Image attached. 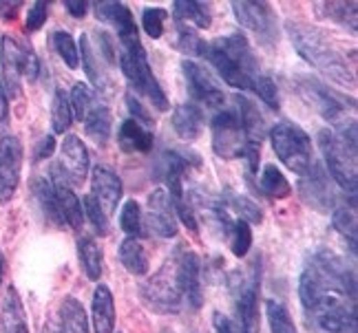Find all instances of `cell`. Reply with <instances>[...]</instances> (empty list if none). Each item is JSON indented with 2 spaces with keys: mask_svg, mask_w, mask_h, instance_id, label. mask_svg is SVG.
<instances>
[{
  "mask_svg": "<svg viewBox=\"0 0 358 333\" xmlns=\"http://www.w3.org/2000/svg\"><path fill=\"white\" fill-rule=\"evenodd\" d=\"M201 58L213 64V68L226 84L241 91H252L255 82L264 75L259 60L255 58L245 36L241 34H230L226 38L206 43Z\"/></svg>",
  "mask_w": 358,
  "mask_h": 333,
  "instance_id": "6da1fadb",
  "label": "cell"
},
{
  "mask_svg": "<svg viewBox=\"0 0 358 333\" xmlns=\"http://www.w3.org/2000/svg\"><path fill=\"white\" fill-rule=\"evenodd\" d=\"M285 31L290 36L294 49L299 55L308 64H312L316 71L323 73L327 80L336 82L343 87H352L354 84V73L350 71V66L343 58V53L332 45L321 29L310 24H301V22H287Z\"/></svg>",
  "mask_w": 358,
  "mask_h": 333,
  "instance_id": "7a4b0ae2",
  "label": "cell"
},
{
  "mask_svg": "<svg viewBox=\"0 0 358 333\" xmlns=\"http://www.w3.org/2000/svg\"><path fill=\"white\" fill-rule=\"evenodd\" d=\"M120 66L127 75L129 84L135 89L137 95H144L157 110H169V100L164 95L159 82L155 80L153 68L148 64L146 51L140 43V36L120 40Z\"/></svg>",
  "mask_w": 358,
  "mask_h": 333,
  "instance_id": "3957f363",
  "label": "cell"
},
{
  "mask_svg": "<svg viewBox=\"0 0 358 333\" xmlns=\"http://www.w3.org/2000/svg\"><path fill=\"white\" fill-rule=\"evenodd\" d=\"M0 60H3V80H0V84H3L7 97H18L22 93V77L36 82L40 75V60L34 49L24 43H18L11 36H3Z\"/></svg>",
  "mask_w": 358,
  "mask_h": 333,
  "instance_id": "277c9868",
  "label": "cell"
},
{
  "mask_svg": "<svg viewBox=\"0 0 358 333\" xmlns=\"http://www.w3.org/2000/svg\"><path fill=\"white\" fill-rule=\"evenodd\" d=\"M270 142L283 165L296 175H306L312 165V140L292 121H279L270 128Z\"/></svg>",
  "mask_w": 358,
  "mask_h": 333,
  "instance_id": "5b68a950",
  "label": "cell"
},
{
  "mask_svg": "<svg viewBox=\"0 0 358 333\" xmlns=\"http://www.w3.org/2000/svg\"><path fill=\"white\" fill-rule=\"evenodd\" d=\"M232 296H235V333H259V287L261 269L259 260L252 262L250 276L235 272L230 276Z\"/></svg>",
  "mask_w": 358,
  "mask_h": 333,
  "instance_id": "8992f818",
  "label": "cell"
},
{
  "mask_svg": "<svg viewBox=\"0 0 358 333\" xmlns=\"http://www.w3.org/2000/svg\"><path fill=\"white\" fill-rule=\"evenodd\" d=\"M319 146L329 177L352 197H356V146L348 144L334 131H321Z\"/></svg>",
  "mask_w": 358,
  "mask_h": 333,
  "instance_id": "52a82bcc",
  "label": "cell"
},
{
  "mask_svg": "<svg viewBox=\"0 0 358 333\" xmlns=\"http://www.w3.org/2000/svg\"><path fill=\"white\" fill-rule=\"evenodd\" d=\"M321 333H356V298L329 294L306 311Z\"/></svg>",
  "mask_w": 358,
  "mask_h": 333,
  "instance_id": "ba28073f",
  "label": "cell"
},
{
  "mask_svg": "<svg viewBox=\"0 0 358 333\" xmlns=\"http://www.w3.org/2000/svg\"><path fill=\"white\" fill-rule=\"evenodd\" d=\"M142 300L157 313H177L182 304V291L177 283V260L164 265L153 279L142 285Z\"/></svg>",
  "mask_w": 358,
  "mask_h": 333,
  "instance_id": "9c48e42d",
  "label": "cell"
},
{
  "mask_svg": "<svg viewBox=\"0 0 358 333\" xmlns=\"http://www.w3.org/2000/svg\"><path fill=\"white\" fill-rule=\"evenodd\" d=\"M248 140L237 110H219L213 119V150L222 159H241Z\"/></svg>",
  "mask_w": 358,
  "mask_h": 333,
  "instance_id": "30bf717a",
  "label": "cell"
},
{
  "mask_svg": "<svg viewBox=\"0 0 358 333\" xmlns=\"http://www.w3.org/2000/svg\"><path fill=\"white\" fill-rule=\"evenodd\" d=\"M299 89H301V95L306 97V100L319 110L325 119L334 121V124H345V119H348V100L345 97L334 93L327 84H323V82L310 80V77H303L299 82Z\"/></svg>",
  "mask_w": 358,
  "mask_h": 333,
  "instance_id": "8fae6325",
  "label": "cell"
},
{
  "mask_svg": "<svg viewBox=\"0 0 358 333\" xmlns=\"http://www.w3.org/2000/svg\"><path fill=\"white\" fill-rule=\"evenodd\" d=\"M22 144L18 137H0V203H9L20 184Z\"/></svg>",
  "mask_w": 358,
  "mask_h": 333,
  "instance_id": "7c38bea8",
  "label": "cell"
},
{
  "mask_svg": "<svg viewBox=\"0 0 358 333\" xmlns=\"http://www.w3.org/2000/svg\"><path fill=\"white\" fill-rule=\"evenodd\" d=\"M232 11L239 24H243L245 29H250L261 43L270 45L277 38V16L268 3H250V0H235L232 3Z\"/></svg>",
  "mask_w": 358,
  "mask_h": 333,
  "instance_id": "4fadbf2b",
  "label": "cell"
},
{
  "mask_svg": "<svg viewBox=\"0 0 358 333\" xmlns=\"http://www.w3.org/2000/svg\"><path fill=\"white\" fill-rule=\"evenodd\" d=\"M142 225L144 232L155 234L159 239L177 237V216L166 190H155L148 197L146 216H142Z\"/></svg>",
  "mask_w": 358,
  "mask_h": 333,
  "instance_id": "5bb4252c",
  "label": "cell"
},
{
  "mask_svg": "<svg viewBox=\"0 0 358 333\" xmlns=\"http://www.w3.org/2000/svg\"><path fill=\"white\" fill-rule=\"evenodd\" d=\"M184 75H186V87L188 93L192 95V100L206 108H222L226 102V95L222 87L217 84L215 77L206 71V68L192 60H186L182 64Z\"/></svg>",
  "mask_w": 358,
  "mask_h": 333,
  "instance_id": "9a60e30c",
  "label": "cell"
},
{
  "mask_svg": "<svg viewBox=\"0 0 358 333\" xmlns=\"http://www.w3.org/2000/svg\"><path fill=\"white\" fill-rule=\"evenodd\" d=\"M301 197L306 199V203H310L312 207L321 212H327L329 207H334L336 203V194L332 190V184H329V177L325 175L323 165L319 163H312L310 170L303 175L301 184Z\"/></svg>",
  "mask_w": 358,
  "mask_h": 333,
  "instance_id": "2e32d148",
  "label": "cell"
},
{
  "mask_svg": "<svg viewBox=\"0 0 358 333\" xmlns=\"http://www.w3.org/2000/svg\"><path fill=\"white\" fill-rule=\"evenodd\" d=\"M51 186L53 194H56V203L64 223H69L73 230H82L85 223V210H82V201L78 199V194L69 186L64 172L60 170L58 163L51 165Z\"/></svg>",
  "mask_w": 358,
  "mask_h": 333,
  "instance_id": "e0dca14e",
  "label": "cell"
},
{
  "mask_svg": "<svg viewBox=\"0 0 358 333\" xmlns=\"http://www.w3.org/2000/svg\"><path fill=\"white\" fill-rule=\"evenodd\" d=\"M91 197L102 207V212L113 216L122 199V182L108 165H95L91 172Z\"/></svg>",
  "mask_w": 358,
  "mask_h": 333,
  "instance_id": "ac0fdd59",
  "label": "cell"
},
{
  "mask_svg": "<svg viewBox=\"0 0 358 333\" xmlns=\"http://www.w3.org/2000/svg\"><path fill=\"white\" fill-rule=\"evenodd\" d=\"M60 170L64 172L66 182L73 186H82V182L89 175V152L82 144L80 137L66 135L60 146Z\"/></svg>",
  "mask_w": 358,
  "mask_h": 333,
  "instance_id": "d6986e66",
  "label": "cell"
},
{
  "mask_svg": "<svg viewBox=\"0 0 358 333\" xmlns=\"http://www.w3.org/2000/svg\"><path fill=\"white\" fill-rule=\"evenodd\" d=\"M199 279H201V267L197 254L184 252L177 258V283H179V291H182V298H186L188 307L192 309H199L203 302Z\"/></svg>",
  "mask_w": 358,
  "mask_h": 333,
  "instance_id": "ffe728a7",
  "label": "cell"
},
{
  "mask_svg": "<svg viewBox=\"0 0 358 333\" xmlns=\"http://www.w3.org/2000/svg\"><path fill=\"white\" fill-rule=\"evenodd\" d=\"M95 16H98L100 22L113 24L117 38L127 40V38H135L137 36V24L131 9L124 3H113V0H104V3H95Z\"/></svg>",
  "mask_w": 358,
  "mask_h": 333,
  "instance_id": "44dd1931",
  "label": "cell"
},
{
  "mask_svg": "<svg viewBox=\"0 0 358 333\" xmlns=\"http://www.w3.org/2000/svg\"><path fill=\"white\" fill-rule=\"evenodd\" d=\"M91 318L95 333H113L115 329V304L113 294L106 285H98L91 300Z\"/></svg>",
  "mask_w": 358,
  "mask_h": 333,
  "instance_id": "7402d4cb",
  "label": "cell"
},
{
  "mask_svg": "<svg viewBox=\"0 0 358 333\" xmlns=\"http://www.w3.org/2000/svg\"><path fill=\"white\" fill-rule=\"evenodd\" d=\"M235 106H237L235 110H237V115L241 119V126H243L248 144L261 146V142H264V137H266L268 131H266V119H264V115L259 113L257 104L250 102L243 95H237L235 97Z\"/></svg>",
  "mask_w": 358,
  "mask_h": 333,
  "instance_id": "603a6c76",
  "label": "cell"
},
{
  "mask_svg": "<svg viewBox=\"0 0 358 333\" xmlns=\"http://www.w3.org/2000/svg\"><path fill=\"white\" fill-rule=\"evenodd\" d=\"M153 133L144 124L129 117L122 121L117 131V144L124 152H150L153 150Z\"/></svg>",
  "mask_w": 358,
  "mask_h": 333,
  "instance_id": "cb8c5ba5",
  "label": "cell"
},
{
  "mask_svg": "<svg viewBox=\"0 0 358 333\" xmlns=\"http://www.w3.org/2000/svg\"><path fill=\"white\" fill-rule=\"evenodd\" d=\"M0 333H29L27 313L16 287H9L5 294L3 311H0Z\"/></svg>",
  "mask_w": 358,
  "mask_h": 333,
  "instance_id": "d4e9b609",
  "label": "cell"
},
{
  "mask_svg": "<svg viewBox=\"0 0 358 333\" xmlns=\"http://www.w3.org/2000/svg\"><path fill=\"white\" fill-rule=\"evenodd\" d=\"M85 131L87 135L95 144L104 146L108 142V137H111V128H113V115L111 110H108L106 104L102 102H93V106L89 108V113L85 115Z\"/></svg>",
  "mask_w": 358,
  "mask_h": 333,
  "instance_id": "484cf974",
  "label": "cell"
},
{
  "mask_svg": "<svg viewBox=\"0 0 358 333\" xmlns=\"http://www.w3.org/2000/svg\"><path fill=\"white\" fill-rule=\"evenodd\" d=\"M203 113L197 104H179L173 110V128L186 142L197 140L201 133Z\"/></svg>",
  "mask_w": 358,
  "mask_h": 333,
  "instance_id": "4316f807",
  "label": "cell"
},
{
  "mask_svg": "<svg viewBox=\"0 0 358 333\" xmlns=\"http://www.w3.org/2000/svg\"><path fill=\"white\" fill-rule=\"evenodd\" d=\"M173 18L179 24H190L197 29H208L213 16L210 5L206 3H192V0H175L173 3Z\"/></svg>",
  "mask_w": 358,
  "mask_h": 333,
  "instance_id": "83f0119b",
  "label": "cell"
},
{
  "mask_svg": "<svg viewBox=\"0 0 358 333\" xmlns=\"http://www.w3.org/2000/svg\"><path fill=\"white\" fill-rule=\"evenodd\" d=\"M257 184H259V192L268 199H285V197H290V192H292L285 175L272 163L264 165V170H261V177H259Z\"/></svg>",
  "mask_w": 358,
  "mask_h": 333,
  "instance_id": "f1b7e54d",
  "label": "cell"
},
{
  "mask_svg": "<svg viewBox=\"0 0 358 333\" xmlns=\"http://www.w3.org/2000/svg\"><path fill=\"white\" fill-rule=\"evenodd\" d=\"M120 260L133 276H146L148 274V256L144 245L137 239H124L120 245Z\"/></svg>",
  "mask_w": 358,
  "mask_h": 333,
  "instance_id": "f546056e",
  "label": "cell"
},
{
  "mask_svg": "<svg viewBox=\"0 0 358 333\" xmlns=\"http://www.w3.org/2000/svg\"><path fill=\"white\" fill-rule=\"evenodd\" d=\"M60 331L62 333H89L87 313L82 309L80 300L76 298H64L62 309H60Z\"/></svg>",
  "mask_w": 358,
  "mask_h": 333,
  "instance_id": "4dcf8cb0",
  "label": "cell"
},
{
  "mask_svg": "<svg viewBox=\"0 0 358 333\" xmlns=\"http://www.w3.org/2000/svg\"><path fill=\"white\" fill-rule=\"evenodd\" d=\"M78 254H80V262L85 267V274L91 281H98L102 276V249L89 237H82L78 241Z\"/></svg>",
  "mask_w": 358,
  "mask_h": 333,
  "instance_id": "1f68e13d",
  "label": "cell"
},
{
  "mask_svg": "<svg viewBox=\"0 0 358 333\" xmlns=\"http://www.w3.org/2000/svg\"><path fill=\"white\" fill-rule=\"evenodd\" d=\"M36 199L43 207L45 216L51 221L53 225H64V221L60 216V210H58V203H56V194H53V186L47 179H34V186H31Z\"/></svg>",
  "mask_w": 358,
  "mask_h": 333,
  "instance_id": "d6a6232c",
  "label": "cell"
},
{
  "mask_svg": "<svg viewBox=\"0 0 358 333\" xmlns=\"http://www.w3.org/2000/svg\"><path fill=\"white\" fill-rule=\"evenodd\" d=\"M73 113L71 106H69V97L64 91H56L53 95V104H51V128L56 135H64L71 128Z\"/></svg>",
  "mask_w": 358,
  "mask_h": 333,
  "instance_id": "836d02e7",
  "label": "cell"
},
{
  "mask_svg": "<svg viewBox=\"0 0 358 333\" xmlns=\"http://www.w3.org/2000/svg\"><path fill=\"white\" fill-rule=\"evenodd\" d=\"M222 203L232 207V210H235L241 216V221H245L248 225H250V223H261V216H264V214H261V207L255 201L248 199V197H241V194H237V192L226 190Z\"/></svg>",
  "mask_w": 358,
  "mask_h": 333,
  "instance_id": "e575fe53",
  "label": "cell"
},
{
  "mask_svg": "<svg viewBox=\"0 0 358 333\" xmlns=\"http://www.w3.org/2000/svg\"><path fill=\"white\" fill-rule=\"evenodd\" d=\"M80 51H82V66H85V73L91 80V84L95 89H104V73H102L98 55H95V51L89 43V36L80 38Z\"/></svg>",
  "mask_w": 358,
  "mask_h": 333,
  "instance_id": "d590c367",
  "label": "cell"
},
{
  "mask_svg": "<svg viewBox=\"0 0 358 333\" xmlns=\"http://www.w3.org/2000/svg\"><path fill=\"white\" fill-rule=\"evenodd\" d=\"M203 40L199 38L197 29L195 27H190V24H179L177 22V38H175V47L190 55V58H197V55H201L203 51Z\"/></svg>",
  "mask_w": 358,
  "mask_h": 333,
  "instance_id": "8d00e7d4",
  "label": "cell"
},
{
  "mask_svg": "<svg viewBox=\"0 0 358 333\" xmlns=\"http://www.w3.org/2000/svg\"><path fill=\"white\" fill-rule=\"evenodd\" d=\"M120 225L122 230L129 234V239H137L144 234L142 225V207L137 201H127L120 212Z\"/></svg>",
  "mask_w": 358,
  "mask_h": 333,
  "instance_id": "74e56055",
  "label": "cell"
},
{
  "mask_svg": "<svg viewBox=\"0 0 358 333\" xmlns=\"http://www.w3.org/2000/svg\"><path fill=\"white\" fill-rule=\"evenodd\" d=\"M319 11H323L327 18L336 20L343 27H350L356 31V3H321Z\"/></svg>",
  "mask_w": 358,
  "mask_h": 333,
  "instance_id": "f35d334b",
  "label": "cell"
},
{
  "mask_svg": "<svg viewBox=\"0 0 358 333\" xmlns=\"http://www.w3.org/2000/svg\"><path fill=\"white\" fill-rule=\"evenodd\" d=\"M228 239H230L232 254L241 258V256H245L248 252H250V247H252V230H250V225L245 223V221L237 219L235 225H232L230 232H228Z\"/></svg>",
  "mask_w": 358,
  "mask_h": 333,
  "instance_id": "ab89813d",
  "label": "cell"
},
{
  "mask_svg": "<svg viewBox=\"0 0 358 333\" xmlns=\"http://www.w3.org/2000/svg\"><path fill=\"white\" fill-rule=\"evenodd\" d=\"M51 43L53 49L64 60V64L69 68H78L80 66V55H78V47H76V40L71 38V34L66 31H56L51 36Z\"/></svg>",
  "mask_w": 358,
  "mask_h": 333,
  "instance_id": "60d3db41",
  "label": "cell"
},
{
  "mask_svg": "<svg viewBox=\"0 0 358 333\" xmlns=\"http://www.w3.org/2000/svg\"><path fill=\"white\" fill-rule=\"evenodd\" d=\"M93 102H95V95L91 93V89L87 84H82V82L73 84L71 95H69V106H71V113L80 121L85 119V115L89 113V108L93 106Z\"/></svg>",
  "mask_w": 358,
  "mask_h": 333,
  "instance_id": "b9f144b4",
  "label": "cell"
},
{
  "mask_svg": "<svg viewBox=\"0 0 358 333\" xmlns=\"http://www.w3.org/2000/svg\"><path fill=\"white\" fill-rule=\"evenodd\" d=\"M332 225L334 230H338L343 237L350 239L352 243V252H356V214H354V207H336L334 214H332Z\"/></svg>",
  "mask_w": 358,
  "mask_h": 333,
  "instance_id": "7bdbcfd3",
  "label": "cell"
},
{
  "mask_svg": "<svg viewBox=\"0 0 358 333\" xmlns=\"http://www.w3.org/2000/svg\"><path fill=\"white\" fill-rule=\"evenodd\" d=\"M266 307H268V320H270L272 333H296L292 318H290V313H287V309L283 307L281 302L268 300Z\"/></svg>",
  "mask_w": 358,
  "mask_h": 333,
  "instance_id": "ee69618b",
  "label": "cell"
},
{
  "mask_svg": "<svg viewBox=\"0 0 358 333\" xmlns=\"http://www.w3.org/2000/svg\"><path fill=\"white\" fill-rule=\"evenodd\" d=\"M169 20V11L159 7H146L142 13V27L150 38H162L164 36V24Z\"/></svg>",
  "mask_w": 358,
  "mask_h": 333,
  "instance_id": "f6af8a7d",
  "label": "cell"
},
{
  "mask_svg": "<svg viewBox=\"0 0 358 333\" xmlns=\"http://www.w3.org/2000/svg\"><path fill=\"white\" fill-rule=\"evenodd\" d=\"M82 210H85V219H89L91 225L98 230L100 234H106L108 232V219L102 212V207L95 203V199L91 197V194H87L85 201H82Z\"/></svg>",
  "mask_w": 358,
  "mask_h": 333,
  "instance_id": "bcb514c9",
  "label": "cell"
},
{
  "mask_svg": "<svg viewBox=\"0 0 358 333\" xmlns=\"http://www.w3.org/2000/svg\"><path fill=\"white\" fill-rule=\"evenodd\" d=\"M252 91L264 100L270 108H279V93H277V87H274V82L268 73L261 75L257 82H255V87Z\"/></svg>",
  "mask_w": 358,
  "mask_h": 333,
  "instance_id": "7dc6e473",
  "label": "cell"
},
{
  "mask_svg": "<svg viewBox=\"0 0 358 333\" xmlns=\"http://www.w3.org/2000/svg\"><path fill=\"white\" fill-rule=\"evenodd\" d=\"M47 16H49V5L34 3L29 7V13H27V31H38L47 22Z\"/></svg>",
  "mask_w": 358,
  "mask_h": 333,
  "instance_id": "c3c4849f",
  "label": "cell"
},
{
  "mask_svg": "<svg viewBox=\"0 0 358 333\" xmlns=\"http://www.w3.org/2000/svg\"><path fill=\"white\" fill-rule=\"evenodd\" d=\"M127 106H129V110H131L133 119H137L140 124H144L146 128H148V126H153V124H155V119L148 115L146 106L140 102V97H137L135 93H129V95H127Z\"/></svg>",
  "mask_w": 358,
  "mask_h": 333,
  "instance_id": "681fc988",
  "label": "cell"
},
{
  "mask_svg": "<svg viewBox=\"0 0 358 333\" xmlns=\"http://www.w3.org/2000/svg\"><path fill=\"white\" fill-rule=\"evenodd\" d=\"M53 150H56V140H53V135H47V137H43V140L38 142L34 159H36V161L49 159V157L53 155Z\"/></svg>",
  "mask_w": 358,
  "mask_h": 333,
  "instance_id": "f907efd6",
  "label": "cell"
},
{
  "mask_svg": "<svg viewBox=\"0 0 358 333\" xmlns=\"http://www.w3.org/2000/svg\"><path fill=\"white\" fill-rule=\"evenodd\" d=\"M9 128V97L0 84V137H5V131Z\"/></svg>",
  "mask_w": 358,
  "mask_h": 333,
  "instance_id": "816d5d0a",
  "label": "cell"
},
{
  "mask_svg": "<svg viewBox=\"0 0 358 333\" xmlns=\"http://www.w3.org/2000/svg\"><path fill=\"white\" fill-rule=\"evenodd\" d=\"M64 7L73 18H82L87 13L89 3H85V0H64Z\"/></svg>",
  "mask_w": 358,
  "mask_h": 333,
  "instance_id": "f5cc1de1",
  "label": "cell"
},
{
  "mask_svg": "<svg viewBox=\"0 0 358 333\" xmlns=\"http://www.w3.org/2000/svg\"><path fill=\"white\" fill-rule=\"evenodd\" d=\"M18 7H20V3H0V16L9 20L18 13Z\"/></svg>",
  "mask_w": 358,
  "mask_h": 333,
  "instance_id": "db71d44e",
  "label": "cell"
},
{
  "mask_svg": "<svg viewBox=\"0 0 358 333\" xmlns=\"http://www.w3.org/2000/svg\"><path fill=\"white\" fill-rule=\"evenodd\" d=\"M43 333H62L60 331V320H56V318H49V320L45 323V327H43Z\"/></svg>",
  "mask_w": 358,
  "mask_h": 333,
  "instance_id": "11a10c76",
  "label": "cell"
},
{
  "mask_svg": "<svg viewBox=\"0 0 358 333\" xmlns=\"http://www.w3.org/2000/svg\"><path fill=\"white\" fill-rule=\"evenodd\" d=\"M3 276H5V256L0 252V285H3Z\"/></svg>",
  "mask_w": 358,
  "mask_h": 333,
  "instance_id": "9f6ffc18",
  "label": "cell"
}]
</instances>
